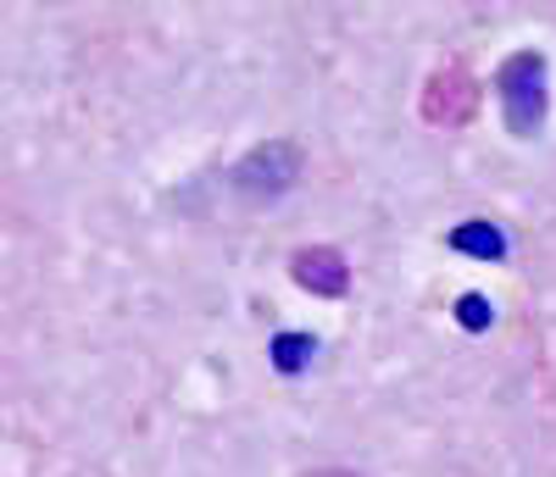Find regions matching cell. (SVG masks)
Returning <instances> with one entry per match:
<instances>
[{"instance_id":"cell-1","label":"cell","mask_w":556,"mask_h":477,"mask_svg":"<svg viewBox=\"0 0 556 477\" xmlns=\"http://www.w3.org/2000/svg\"><path fill=\"white\" fill-rule=\"evenodd\" d=\"M495 94H501V117L518 139H534L545 128V56L540 51H518L513 62L501 67L495 78Z\"/></svg>"},{"instance_id":"cell-2","label":"cell","mask_w":556,"mask_h":477,"mask_svg":"<svg viewBox=\"0 0 556 477\" xmlns=\"http://www.w3.org/2000/svg\"><path fill=\"white\" fill-rule=\"evenodd\" d=\"M295 178H301V145L267 139V145H256L235 172H228V189H235L240 201H278V195H290Z\"/></svg>"},{"instance_id":"cell-3","label":"cell","mask_w":556,"mask_h":477,"mask_svg":"<svg viewBox=\"0 0 556 477\" xmlns=\"http://www.w3.org/2000/svg\"><path fill=\"white\" fill-rule=\"evenodd\" d=\"M290 272H295V283L306 295H323V300H340L351 289V267H345L340 250H301L290 261Z\"/></svg>"},{"instance_id":"cell-4","label":"cell","mask_w":556,"mask_h":477,"mask_svg":"<svg viewBox=\"0 0 556 477\" xmlns=\"http://www.w3.org/2000/svg\"><path fill=\"white\" fill-rule=\"evenodd\" d=\"M473 112V78L468 67H445L429 78V101H424V117L429 123H462Z\"/></svg>"},{"instance_id":"cell-5","label":"cell","mask_w":556,"mask_h":477,"mask_svg":"<svg viewBox=\"0 0 556 477\" xmlns=\"http://www.w3.org/2000/svg\"><path fill=\"white\" fill-rule=\"evenodd\" d=\"M451 250L473 256V261H501L506 256V233L495 222H462V228H451Z\"/></svg>"},{"instance_id":"cell-6","label":"cell","mask_w":556,"mask_h":477,"mask_svg":"<svg viewBox=\"0 0 556 477\" xmlns=\"http://www.w3.org/2000/svg\"><path fill=\"white\" fill-rule=\"evenodd\" d=\"M312 356H317V339H312V333H278L273 350H267V361H273L278 372H285V377L306 372V366H312Z\"/></svg>"},{"instance_id":"cell-7","label":"cell","mask_w":556,"mask_h":477,"mask_svg":"<svg viewBox=\"0 0 556 477\" xmlns=\"http://www.w3.org/2000/svg\"><path fill=\"white\" fill-rule=\"evenodd\" d=\"M456 322L468 327V333H484V327L495 322V306H490L484 295H462V300H456Z\"/></svg>"}]
</instances>
